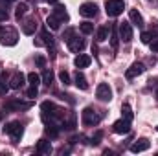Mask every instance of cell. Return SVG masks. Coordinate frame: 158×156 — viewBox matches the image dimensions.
<instances>
[{
    "label": "cell",
    "mask_w": 158,
    "mask_h": 156,
    "mask_svg": "<svg viewBox=\"0 0 158 156\" xmlns=\"http://www.w3.org/2000/svg\"><path fill=\"white\" fill-rule=\"evenodd\" d=\"M149 44H151V50H153V51H158V39L153 40V42H149Z\"/></svg>",
    "instance_id": "8d00e7d4"
},
{
    "label": "cell",
    "mask_w": 158,
    "mask_h": 156,
    "mask_svg": "<svg viewBox=\"0 0 158 156\" xmlns=\"http://www.w3.org/2000/svg\"><path fill=\"white\" fill-rule=\"evenodd\" d=\"M53 15L61 20V22H68V13H66V7L64 6H55V9H53Z\"/></svg>",
    "instance_id": "5bb4252c"
},
{
    "label": "cell",
    "mask_w": 158,
    "mask_h": 156,
    "mask_svg": "<svg viewBox=\"0 0 158 156\" xmlns=\"http://www.w3.org/2000/svg\"><path fill=\"white\" fill-rule=\"evenodd\" d=\"M40 39H42V42H44L48 48H53V37L48 33V30H40Z\"/></svg>",
    "instance_id": "ffe728a7"
},
{
    "label": "cell",
    "mask_w": 158,
    "mask_h": 156,
    "mask_svg": "<svg viewBox=\"0 0 158 156\" xmlns=\"http://www.w3.org/2000/svg\"><path fill=\"white\" fill-rule=\"evenodd\" d=\"M26 11H28V6H26V4H19V6H17V9H15V17L20 20V17H24V13H26Z\"/></svg>",
    "instance_id": "cb8c5ba5"
},
{
    "label": "cell",
    "mask_w": 158,
    "mask_h": 156,
    "mask_svg": "<svg viewBox=\"0 0 158 156\" xmlns=\"http://www.w3.org/2000/svg\"><path fill=\"white\" fill-rule=\"evenodd\" d=\"M7 90H9V86L6 84V81H4V77L0 79V96H6L7 94Z\"/></svg>",
    "instance_id": "f546056e"
},
{
    "label": "cell",
    "mask_w": 158,
    "mask_h": 156,
    "mask_svg": "<svg viewBox=\"0 0 158 156\" xmlns=\"http://www.w3.org/2000/svg\"><path fill=\"white\" fill-rule=\"evenodd\" d=\"M28 81H30V84H31V86H39L40 77L35 74V72H31V74H28Z\"/></svg>",
    "instance_id": "484cf974"
},
{
    "label": "cell",
    "mask_w": 158,
    "mask_h": 156,
    "mask_svg": "<svg viewBox=\"0 0 158 156\" xmlns=\"http://www.w3.org/2000/svg\"><path fill=\"white\" fill-rule=\"evenodd\" d=\"M74 81H76V86H77L79 90H88V83H86V77L81 74V72H76V77H74Z\"/></svg>",
    "instance_id": "2e32d148"
},
{
    "label": "cell",
    "mask_w": 158,
    "mask_h": 156,
    "mask_svg": "<svg viewBox=\"0 0 158 156\" xmlns=\"http://www.w3.org/2000/svg\"><path fill=\"white\" fill-rule=\"evenodd\" d=\"M52 81H53V72H52V70H44V72H42V83H44L46 86H50Z\"/></svg>",
    "instance_id": "603a6c76"
},
{
    "label": "cell",
    "mask_w": 158,
    "mask_h": 156,
    "mask_svg": "<svg viewBox=\"0 0 158 156\" xmlns=\"http://www.w3.org/2000/svg\"><path fill=\"white\" fill-rule=\"evenodd\" d=\"M156 130H158V127H156Z\"/></svg>",
    "instance_id": "b9f144b4"
},
{
    "label": "cell",
    "mask_w": 158,
    "mask_h": 156,
    "mask_svg": "<svg viewBox=\"0 0 158 156\" xmlns=\"http://www.w3.org/2000/svg\"><path fill=\"white\" fill-rule=\"evenodd\" d=\"M46 24H48V28H52V30H59V26H61V20H59L55 15H50V17L46 18Z\"/></svg>",
    "instance_id": "7402d4cb"
},
{
    "label": "cell",
    "mask_w": 158,
    "mask_h": 156,
    "mask_svg": "<svg viewBox=\"0 0 158 156\" xmlns=\"http://www.w3.org/2000/svg\"><path fill=\"white\" fill-rule=\"evenodd\" d=\"M143 70H145V66H143L142 63H132L125 76H127L129 79H132V77H136V76H140V74H143Z\"/></svg>",
    "instance_id": "7c38bea8"
},
{
    "label": "cell",
    "mask_w": 158,
    "mask_h": 156,
    "mask_svg": "<svg viewBox=\"0 0 158 156\" xmlns=\"http://www.w3.org/2000/svg\"><path fill=\"white\" fill-rule=\"evenodd\" d=\"M37 92H39L37 86H31V88L28 90V97H37Z\"/></svg>",
    "instance_id": "d6a6232c"
},
{
    "label": "cell",
    "mask_w": 158,
    "mask_h": 156,
    "mask_svg": "<svg viewBox=\"0 0 158 156\" xmlns=\"http://www.w3.org/2000/svg\"><path fill=\"white\" fill-rule=\"evenodd\" d=\"M118 31H119V39L123 40V42H131L132 40V28H131L129 22H121Z\"/></svg>",
    "instance_id": "ba28073f"
},
{
    "label": "cell",
    "mask_w": 158,
    "mask_h": 156,
    "mask_svg": "<svg viewBox=\"0 0 158 156\" xmlns=\"http://www.w3.org/2000/svg\"><path fill=\"white\" fill-rule=\"evenodd\" d=\"M99 119L101 117L96 114V110L94 109H90V107H86L85 110H83V114H81V121H83V125H86V127H92V125H98L99 123Z\"/></svg>",
    "instance_id": "3957f363"
},
{
    "label": "cell",
    "mask_w": 158,
    "mask_h": 156,
    "mask_svg": "<svg viewBox=\"0 0 158 156\" xmlns=\"http://www.w3.org/2000/svg\"><path fill=\"white\" fill-rule=\"evenodd\" d=\"M96 96H98V99L99 101H110L112 99V90H110V86L107 84V83H101L99 86H98V90H96Z\"/></svg>",
    "instance_id": "52a82bcc"
},
{
    "label": "cell",
    "mask_w": 158,
    "mask_h": 156,
    "mask_svg": "<svg viewBox=\"0 0 158 156\" xmlns=\"http://www.w3.org/2000/svg\"><path fill=\"white\" fill-rule=\"evenodd\" d=\"M112 130L116 132V134H129L131 132V121L129 119H118L114 125H112Z\"/></svg>",
    "instance_id": "9c48e42d"
},
{
    "label": "cell",
    "mask_w": 158,
    "mask_h": 156,
    "mask_svg": "<svg viewBox=\"0 0 158 156\" xmlns=\"http://www.w3.org/2000/svg\"><path fill=\"white\" fill-rule=\"evenodd\" d=\"M22 84H24V76H22V74H15V76L11 77V84H9L11 88H20Z\"/></svg>",
    "instance_id": "44dd1931"
},
{
    "label": "cell",
    "mask_w": 158,
    "mask_h": 156,
    "mask_svg": "<svg viewBox=\"0 0 158 156\" xmlns=\"http://www.w3.org/2000/svg\"><path fill=\"white\" fill-rule=\"evenodd\" d=\"M4 130L11 136V140H13L15 143H17V142L20 140V136H22V125H20V121H11V123H7Z\"/></svg>",
    "instance_id": "277c9868"
},
{
    "label": "cell",
    "mask_w": 158,
    "mask_h": 156,
    "mask_svg": "<svg viewBox=\"0 0 158 156\" xmlns=\"http://www.w3.org/2000/svg\"><path fill=\"white\" fill-rule=\"evenodd\" d=\"M37 151H39L40 154H50L52 153V143L46 142V140H40L39 143H37Z\"/></svg>",
    "instance_id": "e0dca14e"
},
{
    "label": "cell",
    "mask_w": 158,
    "mask_h": 156,
    "mask_svg": "<svg viewBox=\"0 0 158 156\" xmlns=\"http://www.w3.org/2000/svg\"><path fill=\"white\" fill-rule=\"evenodd\" d=\"M59 79H61V83H63L64 86L72 83V81H70V74H68L66 70H61V72H59Z\"/></svg>",
    "instance_id": "d4e9b609"
},
{
    "label": "cell",
    "mask_w": 158,
    "mask_h": 156,
    "mask_svg": "<svg viewBox=\"0 0 158 156\" xmlns=\"http://www.w3.org/2000/svg\"><path fill=\"white\" fill-rule=\"evenodd\" d=\"M90 63H92L90 55H83V53L74 59V64H76L77 68H86V66H90Z\"/></svg>",
    "instance_id": "4fadbf2b"
},
{
    "label": "cell",
    "mask_w": 158,
    "mask_h": 156,
    "mask_svg": "<svg viewBox=\"0 0 158 156\" xmlns=\"http://www.w3.org/2000/svg\"><path fill=\"white\" fill-rule=\"evenodd\" d=\"M74 127H76V114H70V119H68L66 129H74Z\"/></svg>",
    "instance_id": "1f68e13d"
},
{
    "label": "cell",
    "mask_w": 158,
    "mask_h": 156,
    "mask_svg": "<svg viewBox=\"0 0 158 156\" xmlns=\"http://www.w3.org/2000/svg\"><path fill=\"white\" fill-rule=\"evenodd\" d=\"M96 39H98V42H103V40L109 39V26H101V28H98V31H96Z\"/></svg>",
    "instance_id": "ac0fdd59"
},
{
    "label": "cell",
    "mask_w": 158,
    "mask_h": 156,
    "mask_svg": "<svg viewBox=\"0 0 158 156\" xmlns=\"http://www.w3.org/2000/svg\"><path fill=\"white\" fill-rule=\"evenodd\" d=\"M81 31H83L85 35H90V33L94 31V24H90V22H83V24H81Z\"/></svg>",
    "instance_id": "83f0119b"
},
{
    "label": "cell",
    "mask_w": 158,
    "mask_h": 156,
    "mask_svg": "<svg viewBox=\"0 0 158 156\" xmlns=\"http://www.w3.org/2000/svg\"><path fill=\"white\" fill-rule=\"evenodd\" d=\"M151 40H153V33H149V31H143V33H142V42L149 44Z\"/></svg>",
    "instance_id": "4dcf8cb0"
},
{
    "label": "cell",
    "mask_w": 158,
    "mask_h": 156,
    "mask_svg": "<svg viewBox=\"0 0 158 156\" xmlns=\"http://www.w3.org/2000/svg\"><path fill=\"white\" fill-rule=\"evenodd\" d=\"M123 9H125L123 0H107L105 2V11L109 17H118L123 13Z\"/></svg>",
    "instance_id": "7a4b0ae2"
},
{
    "label": "cell",
    "mask_w": 158,
    "mask_h": 156,
    "mask_svg": "<svg viewBox=\"0 0 158 156\" xmlns=\"http://www.w3.org/2000/svg\"><path fill=\"white\" fill-rule=\"evenodd\" d=\"M121 114H123L125 119H129V121L132 119V110H131V107H129V105H123V107H121Z\"/></svg>",
    "instance_id": "f1b7e54d"
},
{
    "label": "cell",
    "mask_w": 158,
    "mask_h": 156,
    "mask_svg": "<svg viewBox=\"0 0 158 156\" xmlns=\"http://www.w3.org/2000/svg\"><path fill=\"white\" fill-rule=\"evenodd\" d=\"M110 44H112L114 50L118 48V35H116V28L114 26H110Z\"/></svg>",
    "instance_id": "4316f807"
},
{
    "label": "cell",
    "mask_w": 158,
    "mask_h": 156,
    "mask_svg": "<svg viewBox=\"0 0 158 156\" xmlns=\"http://www.w3.org/2000/svg\"><path fill=\"white\" fill-rule=\"evenodd\" d=\"M44 64H46V59H44L42 55H37V66H39V68H42Z\"/></svg>",
    "instance_id": "836d02e7"
},
{
    "label": "cell",
    "mask_w": 158,
    "mask_h": 156,
    "mask_svg": "<svg viewBox=\"0 0 158 156\" xmlns=\"http://www.w3.org/2000/svg\"><path fill=\"white\" fill-rule=\"evenodd\" d=\"M19 42V33L9 26H0V44L4 46H15Z\"/></svg>",
    "instance_id": "6da1fadb"
},
{
    "label": "cell",
    "mask_w": 158,
    "mask_h": 156,
    "mask_svg": "<svg viewBox=\"0 0 158 156\" xmlns=\"http://www.w3.org/2000/svg\"><path fill=\"white\" fill-rule=\"evenodd\" d=\"M4 20H7V11L0 7V22H4Z\"/></svg>",
    "instance_id": "e575fe53"
},
{
    "label": "cell",
    "mask_w": 158,
    "mask_h": 156,
    "mask_svg": "<svg viewBox=\"0 0 158 156\" xmlns=\"http://www.w3.org/2000/svg\"><path fill=\"white\" fill-rule=\"evenodd\" d=\"M46 2H50V4H57L59 0H46Z\"/></svg>",
    "instance_id": "f35d334b"
},
{
    "label": "cell",
    "mask_w": 158,
    "mask_h": 156,
    "mask_svg": "<svg viewBox=\"0 0 158 156\" xmlns=\"http://www.w3.org/2000/svg\"><path fill=\"white\" fill-rule=\"evenodd\" d=\"M22 30H24V33L26 35H33L35 33V30H37V24H35V20H26L24 22V26H22Z\"/></svg>",
    "instance_id": "d6986e66"
},
{
    "label": "cell",
    "mask_w": 158,
    "mask_h": 156,
    "mask_svg": "<svg viewBox=\"0 0 158 156\" xmlns=\"http://www.w3.org/2000/svg\"><path fill=\"white\" fill-rule=\"evenodd\" d=\"M129 18H131V22H132L134 26H138V28L143 26V18H142V15L138 13V9H131V11H129Z\"/></svg>",
    "instance_id": "9a60e30c"
},
{
    "label": "cell",
    "mask_w": 158,
    "mask_h": 156,
    "mask_svg": "<svg viewBox=\"0 0 158 156\" xmlns=\"http://www.w3.org/2000/svg\"><path fill=\"white\" fill-rule=\"evenodd\" d=\"M99 138H101V132H98V134L92 138V143H94V145H98V143H99Z\"/></svg>",
    "instance_id": "d590c367"
},
{
    "label": "cell",
    "mask_w": 158,
    "mask_h": 156,
    "mask_svg": "<svg viewBox=\"0 0 158 156\" xmlns=\"http://www.w3.org/2000/svg\"><path fill=\"white\" fill-rule=\"evenodd\" d=\"M147 149H149V140L147 138H142V140H138L131 145V153H143Z\"/></svg>",
    "instance_id": "8fae6325"
},
{
    "label": "cell",
    "mask_w": 158,
    "mask_h": 156,
    "mask_svg": "<svg viewBox=\"0 0 158 156\" xmlns=\"http://www.w3.org/2000/svg\"><path fill=\"white\" fill-rule=\"evenodd\" d=\"M79 13H81L83 17H86V18L96 17V13H98V6H96L94 2H85V4L79 7Z\"/></svg>",
    "instance_id": "30bf717a"
},
{
    "label": "cell",
    "mask_w": 158,
    "mask_h": 156,
    "mask_svg": "<svg viewBox=\"0 0 158 156\" xmlns=\"http://www.w3.org/2000/svg\"><path fill=\"white\" fill-rule=\"evenodd\" d=\"M2 2H6V4H13V2H17V0H2Z\"/></svg>",
    "instance_id": "74e56055"
},
{
    "label": "cell",
    "mask_w": 158,
    "mask_h": 156,
    "mask_svg": "<svg viewBox=\"0 0 158 156\" xmlns=\"http://www.w3.org/2000/svg\"><path fill=\"white\" fill-rule=\"evenodd\" d=\"M0 117H2V114H0Z\"/></svg>",
    "instance_id": "60d3db41"
},
{
    "label": "cell",
    "mask_w": 158,
    "mask_h": 156,
    "mask_svg": "<svg viewBox=\"0 0 158 156\" xmlns=\"http://www.w3.org/2000/svg\"><path fill=\"white\" fill-rule=\"evenodd\" d=\"M66 37H68V48L72 50V51H76V53H79V51H83V48H85V40L79 39V37H74V33L72 31H68L66 33Z\"/></svg>",
    "instance_id": "8992f818"
},
{
    "label": "cell",
    "mask_w": 158,
    "mask_h": 156,
    "mask_svg": "<svg viewBox=\"0 0 158 156\" xmlns=\"http://www.w3.org/2000/svg\"><path fill=\"white\" fill-rule=\"evenodd\" d=\"M28 109H31L30 101H20V99H9V101H6V110H9V112L28 110Z\"/></svg>",
    "instance_id": "5b68a950"
},
{
    "label": "cell",
    "mask_w": 158,
    "mask_h": 156,
    "mask_svg": "<svg viewBox=\"0 0 158 156\" xmlns=\"http://www.w3.org/2000/svg\"><path fill=\"white\" fill-rule=\"evenodd\" d=\"M156 97H158V92H156Z\"/></svg>",
    "instance_id": "ab89813d"
}]
</instances>
